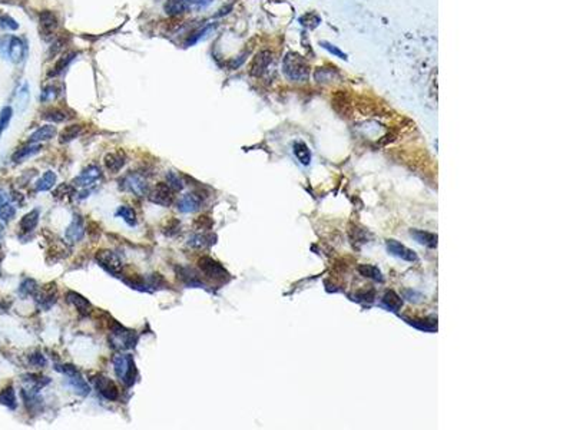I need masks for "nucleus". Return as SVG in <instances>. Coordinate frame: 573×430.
Here are the masks:
<instances>
[{
	"instance_id": "obj_22",
	"label": "nucleus",
	"mask_w": 573,
	"mask_h": 430,
	"mask_svg": "<svg viewBox=\"0 0 573 430\" xmlns=\"http://www.w3.org/2000/svg\"><path fill=\"white\" fill-rule=\"evenodd\" d=\"M56 127H53V125H45V127H40L39 129H36L33 134L30 135V138H29V142L30 143H39V142H45V141H49V139H52L53 136L56 135Z\"/></svg>"
},
{
	"instance_id": "obj_50",
	"label": "nucleus",
	"mask_w": 573,
	"mask_h": 430,
	"mask_svg": "<svg viewBox=\"0 0 573 430\" xmlns=\"http://www.w3.org/2000/svg\"><path fill=\"white\" fill-rule=\"evenodd\" d=\"M2 236H3V228L0 227V240H2Z\"/></svg>"
},
{
	"instance_id": "obj_23",
	"label": "nucleus",
	"mask_w": 573,
	"mask_h": 430,
	"mask_svg": "<svg viewBox=\"0 0 573 430\" xmlns=\"http://www.w3.org/2000/svg\"><path fill=\"white\" fill-rule=\"evenodd\" d=\"M16 210L12 204L9 203V197L6 191L0 189V219L3 221H10L15 217Z\"/></svg>"
},
{
	"instance_id": "obj_27",
	"label": "nucleus",
	"mask_w": 573,
	"mask_h": 430,
	"mask_svg": "<svg viewBox=\"0 0 573 430\" xmlns=\"http://www.w3.org/2000/svg\"><path fill=\"white\" fill-rule=\"evenodd\" d=\"M293 149H294L295 158L300 161L303 165H305V167L310 165V162H311V151L307 146V143H304L303 141H298V142L294 143Z\"/></svg>"
},
{
	"instance_id": "obj_33",
	"label": "nucleus",
	"mask_w": 573,
	"mask_h": 430,
	"mask_svg": "<svg viewBox=\"0 0 573 430\" xmlns=\"http://www.w3.org/2000/svg\"><path fill=\"white\" fill-rule=\"evenodd\" d=\"M115 215H116V217H120V218L124 219L128 225H131V227H134L136 224V212L134 211L131 207L120 205L118 210H116V212H115Z\"/></svg>"
},
{
	"instance_id": "obj_45",
	"label": "nucleus",
	"mask_w": 573,
	"mask_h": 430,
	"mask_svg": "<svg viewBox=\"0 0 573 430\" xmlns=\"http://www.w3.org/2000/svg\"><path fill=\"white\" fill-rule=\"evenodd\" d=\"M333 76H334V70H329L325 68H320L315 70V81L321 82V81H333Z\"/></svg>"
},
{
	"instance_id": "obj_17",
	"label": "nucleus",
	"mask_w": 573,
	"mask_h": 430,
	"mask_svg": "<svg viewBox=\"0 0 573 430\" xmlns=\"http://www.w3.org/2000/svg\"><path fill=\"white\" fill-rule=\"evenodd\" d=\"M103 162H105V167L108 168V171H110L112 174H116V172H119L120 169L125 167V164H127V157H125L124 152L120 151L109 152V153L105 157Z\"/></svg>"
},
{
	"instance_id": "obj_46",
	"label": "nucleus",
	"mask_w": 573,
	"mask_h": 430,
	"mask_svg": "<svg viewBox=\"0 0 573 430\" xmlns=\"http://www.w3.org/2000/svg\"><path fill=\"white\" fill-rule=\"evenodd\" d=\"M0 26L6 27V29H10V30H16L17 27H19L16 20L13 17L8 16V15H2L0 16Z\"/></svg>"
},
{
	"instance_id": "obj_9",
	"label": "nucleus",
	"mask_w": 573,
	"mask_h": 430,
	"mask_svg": "<svg viewBox=\"0 0 573 430\" xmlns=\"http://www.w3.org/2000/svg\"><path fill=\"white\" fill-rule=\"evenodd\" d=\"M93 383H95V386H96V390L101 393L102 396L105 397L106 400H109V402H115V400H118L119 396H120V392H119V387L116 386V383L113 381V380L108 379V377H105V376H96L95 379H93Z\"/></svg>"
},
{
	"instance_id": "obj_41",
	"label": "nucleus",
	"mask_w": 573,
	"mask_h": 430,
	"mask_svg": "<svg viewBox=\"0 0 573 430\" xmlns=\"http://www.w3.org/2000/svg\"><path fill=\"white\" fill-rule=\"evenodd\" d=\"M12 115H13V110H12L10 106H5L3 109L0 110V136L6 131V128L9 127V122L12 119Z\"/></svg>"
},
{
	"instance_id": "obj_42",
	"label": "nucleus",
	"mask_w": 573,
	"mask_h": 430,
	"mask_svg": "<svg viewBox=\"0 0 573 430\" xmlns=\"http://www.w3.org/2000/svg\"><path fill=\"white\" fill-rule=\"evenodd\" d=\"M179 228H181V224H179V221L175 218H171L167 221V225L165 227H162V231H163V234L165 236H175L178 231H179Z\"/></svg>"
},
{
	"instance_id": "obj_20",
	"label": "nucleus",
	"mask_w": 573,
	"mask_h": 430,
	"mask_svg": "<svg viewBox=\"0 0 573 430\" xmlns=\"http://www.w3.org/2000/svg\"><path fill=\"white\" fill-rule=\"evenodd\" d=\"M68 377V384L70 386V387L73 388V392L75 393H77L79 396H88L89 393H91V386L86 383V380L80 376V373L77 371V373H75V374H70V376H66Z\"/></svg>"
},
{
	"instance_id": "obj_36",
	"label": "nucleus",
	"mask_w": 573,
	"mask_h": 430,
	"mask_svg": "<svg viewBox=\"0 0 573 430\" xmlns=\"http://www.w3.org/2000/svg\"><path fill=\"white\" fill-rule=\"evenodd\" d=\"M410 324L424 331H436L437 330V320L436 319H414L410 320Z\"/></svg>"
},
{
	"instance_id": "obj_5",
	"label": "nucleus",
	"mask_w": 573,
	"mask_h": 430,
	"mask_svg": "<svg viewBox=\"0 0 573 430\" xmlns=\"http://www.w3.org/2000/svg\"><path fill=\"white\" fill-rule=\"evenodd\" d=\"M110 343L113 344V347L120 350L132 348L136 344L135 331L125 329L118 323H113V327L110 330Z\"/></svg>"
},
{
	"instance_id": "obj_29",
	"label": "nucleus",
	"mask_w": 573,
	"mask_h": 430,
	"mask_svg": "<svg viewBox=\"0 0 573 430\" xmlns=\"http://www.w3.org/2000/svg\"><path fill=\"white\" fill-rule=\"evenodd\" d=\"M40 27L45 34L52 33L58 27V19L52 12H42L40 13Z\"/></svg>"
},
{
	"instance_id": "obj_34",
	"label": "nucleus",
	"mask_w": 573,
	"mask_h": 430,
	"mask_svg": "<svg viewBox=\"0 0 573 430\" xmlns=\"http://www.w3.org/2000/svg\"><path fill=\"white\" fill-rule=\"evenodd\" d=\"M80 132H82V125H69V127L65 128V129L62 131V134H60V138H59L60 143L73 141L75 138H77V136L80 135Z\"/></svg>"
},
{
	"instance_id": "obj_8",
	"label": "nucleus",
	"mask_w": 573,
	"mask_h": 430,
	"mask_svg": "<svg viewBox=\"0 0 573 430\" xmlns=\"http://www.w3.org/2000/svg\"><path fill=\"white\" fill-rule=\"evenodd\" d=\"M175 191L167 184V182H159L149 189L148 198L149 201L160 207H171L175 201Z\"/></svg>"
},
{
	"instance_id": "obj_18",
	"label": "nucleus",
	"mask_w": 573,
	"mask_h": 430,
	"mask_svg": "<svg viewBox=\"0 0 573 430\" xmlns=\"http://www.w3.org/2000/svg\"><path fill=\"white\" fill-rule=\"evenodd\" d=\"M66 300L75 307L77 311L82 312L85 316H88V314L92 312V304L89 303L84 295H80L79 293H76V291H68Z\"/></svg>"
},
{
	"instance_id": "obj_39",
	"label": "nucleus",
	"mask_w": 573,
	"mask_h": 430,
	"mask_svg": "<svg viewBox=\"0 0 573 430\" xmlns=\"http://www.w3.org/2000/svg\"><path fill=\"white\" fill-rule=\"evenodd\" d=\"M167 184H168L174 191H181V189H184V181L181 179L179 174L174 172V171H171V172L167 174Z\"/></svg>"
},
{
	"instance_id": "obj_31",
	"label": "nucleus",
	"mask_w": 573,
	"mask_h": 430,
	"mask_svg": "<svg viewBox=\"0 0 573 430\" xmlns=\"http://www.w3.org/2000/svg\"><path fill=\"white\" fill-rule=\"evenodd\" d=\"M358 272L361 274L362 277L365 279H371L374 281H383V274L381 271L376 267V265H370V264H361L358 265Z\"/></svg>"
},
{
	"instance_id": "obj_37",
	"label": "nucleus",
	"mask_w": 573,
	"mask_h": 430,
	"mask_svg": "<svg viewBox=\"0 0 573 430\" xmlns=\"http://www.w3.org/2000/svg\"><path fill=\"white\" fill-rule=\"evenodd\" d=\"M0 403L8 406L9 409H16V395H15V390L12 386L6 387L0 393Z\"/></svg>"
},
{
	"instance_id": "obj_49",
	"label": "nucleus",
	"mask_w": 573,
	"mask_h": 430,
	"mask_svg": "<svg viewBox=\"0 0 573 430\" xmlns=\"http://www.w3.org/2000/svg\"><path fill=\"white\" fill-rule=\"evenodd\" d=\"M30 363L33 364V366H37V367H42V366H45L46 364V360H45V357H43V355H40V353H37V355H33L32 357H30Z\"/></svg>"
},
{
	"instance_id": "obj_44",
	"label": "nucleus",
	"mask_w": 573,
	"mask_h": 430,
	"mask_svg": "<svg viewBox=\"0 0 573 430\" xmlns=\"http://www.w3.org/2000/svg\"><path fill=\"white\" fill-rule=\"evenodd\" d=\"M212 219L207 215H199L198 218H195L194 221V228L195 229H201V231H207L212 227Z\"/></svg>"
},
{
	"instance_id": "obj_4",
	"label": "nucleus",
	"mask_w": 573,
	"mask_h": 430,
	"mask_svg": "<svg viewBox=\"0 0 573 430\" xmlns=\"http://www.w3.org/2000/svg\"><path fill=\"white\" fill-rule=\"evenodd\" d=\"M198 268L202 272L203 276L211 281H217V283H225L229 280V274L228 271L219 264L218 261H215L211 257H202L198 260Z\"/></svg>"
},
{
	"instance_id": "obj_10",
	"label": "nucleus",
	"mask_w": 573,
	"mask_h": 430,
	"mask_svg": "<svg viewBox=\"0 0 573 430\" xmlns=\"http://www.w3.org/2000/svg\"><path fill=\"white\" fill-rule=\"evenodd\" d=\"M26 53H27L26 43L17 36H9L5 58H9L13 63H20L25 60Z\"/></svg>"
},
{
	"instance_id": "obj_25",
	"label": "nucleus",
	"mask_w": 573,
	"mask_h": 430,
	"mask_svg": "<svg viewBox=\"0 0 573 430\" xmlns=\"http://www.w3.org/2000/svg\"><path fill=\"white\" fill-rule=\"evenodd\" d=\"M37 222H39V211L37 210H32V211L27 212L25 217L20 219L19 227H20V231L23 234H29V232H32L34 228H36Z\"/></svg>"
},
{
	"instance_id": "obj_30",
	"label": "nucleus",
	"mask_w": 573,
	"mask_h": 430,
	"mask_svg": "<svg viewBox=\"0 0 573 430\" xmlns=\"http://www.w3.org/2000/svg\"><path fill=\"white\" fill-rule=\"evenodd\" d=\"M179 276V279L182 280L184 283H185L186 286L189 287H203V283L199 280V277L195 274L194 271H191L189 268H182V270H179V272H178Z\"/></svg>"
},
{
	"instance_id": "obj_14",
	"label": "nucleus",
	"mask_w": 573,
	"mask_h": 430,
	"mask_svg": "<svg viewBox=\"0 0 573 430\" xmlns=\"http://www.w3.org/2000/svg\"><path fill=\"white\" fill-rule=\"evenodd\" d=\"M85 236V227H84V219L80 215H75L72 222L69 224V227L66 228V232L65 237L70 244H75L79 243Z\"/></svg>"
},
{
	"instance_id": "obj_6",
	"label": "nucleus",
	"mask_w": 573,
	"mask_h": 430,
	"mask_svg": "<svg viewBox=\"0 0 573 430\" xmlns=\"http://www.w3.org/2000/svg\"><path fill=\"white\" fill-rule=\"evenodd\" d=\"M120 188L136 197H145L149 192V185L146 178L139 172H131L120 181Z\"/></svg>"
},
{
	"instance_id": "obj_35",
	"label": "nucleus",
	"mask_w": 573,
	"mask_h": 430,
	"mask_svg": "<svg viewBox=\"0 0 573 430\" xmlns=\"http://www.w3.org/2000/svg\"><path fill=\"white\" fill-rule=\"evenodd\" d=\"M75 56H76L75 52H69V53H65V55H63V56H62V58H60L58 62H56L55 68H53V70H52L49 75L56 76V75H59V73H62V72H63L65 69L68 68L69 63H70V62L73 60V58H75Z\"/></svg>"
},
{
	"instance_id": "obj_24",
	"label": "nucleus",
	"mask_w": 573,
	"mask_h": 430,
	"mask_svg": "<svg viewBox=\"0 0 573 430\" xmlns=\"http://www.w3.org/2000/svg\"><path fill=\"white\" fill-rule=\"evenodd\" d=\"M39 152H40V145H37V143H30V145H27V146H23V148L17 149V151L13 153L12 161H13L15 164H20V162H23V161L27 160V158H30V157L36 155V153H39Z\"/></svg>"
},
{
	"instance_id": "obj_48",
	"label": "nucleus",
	"mask_w": 573,
	"mask_h": 430,
	"mask_svg": "<svg viewBox=\"0 0 573 430\" xmlns=\"http://www.w3.org/2000/svg\"><path fill=\"white\" fill-rule=\"evenodd\" d=\"M55 96H56V89H55L53 86H48V88H46V89H45V91L42 92V96H40V99H42V101H45V102L52 101V99H53Z\"/></svg>"
},
{
	"instance_id": "obj_1",
	"label": "nucleus",
	"mask_w": 573,
	"mask_h": 430,
	"mask_svg": "<svg viewBox=\"0 0 573 430\" xmlns=\"http://www.w3.org/2000/svg\"><path fill=\"white\" fill-rule=\"evenodd\" d=\"M282 72L285 77L293 82H305L310 76V66L297 53H286L284 62H282Z\"/></svg>"
},
{
	"instance_id": "obj_12",
	"label": "nucleus",
	"mask_w": 573,
	"mask_h": 430,
	"mask_svg": "<svg viewBox=\"0 0 573 430\" xmlns=\"http://www.w3.org/2000/svg\"><path fill=\"white\" fill-rule=\"evenodd\" d=\"M386 247H387V251L391 254V255L398 257V258H401V260H404V261L416 262L419 260L417 254L414 253L413 250L407 248L405 245H403L401 243H398L396 240H387V241H386Z\"/></svg>"
},
{
	"instance_id": "obj_2",
	"label": "nucleus",
	"mask_w": 573,
	"mask_h": 430,
	"mask_svg": "<svg viewBox=\"0 0 573 430\" xmlns=\"http://www.w3.org/2000/svg\"><path fill=\"white\" fill-rule=\"evenodd\" d=\"M212 3V0H167L165 13L169 16H178L188 12H196L207 9Z\"/></svg>"
},
{
	"instance_id": "obj_28",
	"label": "nucleus",
	"mask_w": 573,
	"mask_h": 430,
	"mask_svg": "<svg viewBox=\"0 0 573 430\" xmlns=\"http://www.w3.org/2000/svg\"><path fill=\"white\" fill-rule=\"evenodd\" d=\"M56 184V174L53 171H48L42 175V178L37 179L36 182V191L37 192H45V191H49Z\"/></svg>"
},
{
	"instance_id": "obj_32",
	"label": "nucleus",
	"mask_w": 573,
	"mask_h": 430,
	"mask_svg": "<svg viewBox=\"0 0 573 430\" xmlns=\"http://www.w3.org/2000/svg\"><path fill=\"white\" fill-rule=\"evenodd\" d=\"M42 118L49 121V122H53V124H60V122H65L66 119H69V116L68 113H66V110L59 109V108H53V109L46 110L43 113Z\"/></svg>"
},
{
	"instance_id": "obj_7",
	"label": "nucleus",
	"mask_w": 573,
	"mask_h": 430,
	"mask_svg": "<svg viewBox=\"0 0 573 430\" xmlns=\"http://www.w3.org/2000/svg\"><path fill=\"white\" fill-rule=\"evenodd\" d=\"M95 260L103 270H106L113 276H119L124 268V262L120 260V257L110 250H99L95 255Z\"/></svg>"
},
{
	"instance_id": "obj_43",
	"label": "nucleus",
	"mask_w": 573,
	"mask_h": 430,
	"mask_svg": "<svg viewBox=\"0 0 573 430\" xmlns=\"http://www.w3.org/2000/svg\"><path fill=\"white\" fill-rule=\"evenodd\" d=\"M215 26L214 25H210V26H205L203 29H201V30H198L196 33H194L189 39H188V42H186V46H189V45H194V43H196L198 41H201V39H203L207 34L211 32L212 29H214Z\"/></svg>"
},
{
	"instance_id": "obj_26",
	"label": "nucleus",
	"mask_w": 573,
	"mask_h": 430,
	"mask_svg": "<svg viewBox=\"0 0 573 430\" xmlns=\"http://www.w3.org/2000/svg\"><path fill=\"white\" fill-rule=\"evenodd\" d=\"M381 303H383V305H384L387 310L394 312H397L398 310H401V307H403V300H401V297L397 294V293H394V291H387L386 294L383 295Z\"/></svg>"
},
{
	"instance_id": "obj_47",
	"label": "nucleus",
	"mask_w": 573,
	"mask_h": 430,
	"mask_svg": "<svg viewBox=\"0 0 573 430\" xmlns=\"http://www.w3.org/2000/svg\"><path fill=\"white\" fill-rule=\"evenodd\" d=\"M321 46L324 48V49H327V51L330 52V53H333L334 56H337V58H340V59H347V55L344 53V52H341L338 48H336L334 45H331V43L329 42H321Z\"/></svg>"
},
{
	"instance_id": "obj_38",
	"label": "nucleus",
	"mask_w": 573,
	"mask_h": 430,
	"mask_svg": "<svg viewBox=\"0 0 573 430\" xmlns=\"http://www.w3.org/2000/svg\"><path fill=\"white\" fill-rule=\"evenodd\" d=\"M39 291V286L37 283L32 279H26L19 288V293L23 295V297H29V295H36Z\"/></svg>"
},
{
	"instance_id": "obj_40",
	"label": "nucleus",
	"mask_w": 573,
	"mask_h": 430,
	"mask_svg": "<svg viewBox=\"0 0 573 430\" xmlns=\"http://www.w3.org/2000/svg\"><path fill=\"white\" fill-rule=\"evenodd\" d=\"M73 194H75V186L69 185V184H60V185L53 191L55 198H59V200H65V198H68V197H70V195Z\"/></svg>"
},
{
	"instance_id": "obj_15",
	"label": "nucleus",
	"mask_w": 573,
	"mask_h": 430,
	"mask_svg": "<svg viewBox=\"0 0 573 430\" xmlns=\"http://www.w3.org/2000/svg\"><path fill=\"white\" fill-rule=\"evenodd\" d=\"M36 297V301H37V304L42 307V308H45V310H48V308H51L53 304L56 303V297H58V291H56V286L55 284H49V286H46L45 288H43L42 291L39 293L37 291V294L34 295Z\"/></svg>"
},
{
	"instance_id": "obj_11",
	"label": "nucleus",
	"mask_w": 573,
	"mask_h": 430,
	"mask_svg": "<svg viewBox=\"0 0 573 430\" xmlns=\"http://www.w3.org/2000/svg\"><path fill=\"white\" fill-rule=\"evenodd\" d=\"M102 178V171L98 167H95V165H91V167H88V168L85 169L84 172L79 175V177H76L75 179H73V186L75 188H84V189H88V188H91V186L96 185L99 181H101Z\"/></svg>"
},
{
	"instance_id": "obj_21",
	"label": "nucleus",
	"mask_w": 573,
	"mask_h": 430,
	"mask_svg": "<svg viewBox=\"0 0 573 430\" xmlns=\"http://www.w3.org/2000/svg\"><path fill=\"white\" fill-rule=\"evenodd\" d=\"M410 236L413 237L419 244L426 245L429 248L437 247V236L433 234V232H427V231H422V229H412Z\"/></svg>"
},
{
	"instance_id": "obj_13",
	"label": "nucleus",
	"mask_w": 573,
	"mask_h": 430,
	"mask_svg": "<svg viewBox=\"0 0 573 430\" xmlns=\"http://www.w3.org/2000/svg\"><path fill=\"white\" fill-rule=\"evenodd\" d=\"M272 62V53L268 51H261L257 53L251 63V75L253 76H262Z\"/></svg>"
},
{
	"instance_id": "obj_3",
	"label": "nucleus",
	"mask_w": 573,
	"mask_h": 430,
	"mask_svg": "<svg viewBox=\"0 0 573 430\" xmlns=\"http://www.w3.org/2000/svg\"><path fill=\"white\" fill-rule=\"evenodd\" d=\"M113 370L118 379L127 386H132L135 381V362L131 355H118L113 357Z\"/></svg>"
},
{
	"instance_id": "obj_19",
	"label": "nucleus",
	"mask_w": 573,
	"mask_h": 430,
	"mask_svg": "<svg viewBox=\"0 0 573 430\" xmlns=\"http://www.w3.org/2000/svg\"><path fill=\"white\" fill-rule=\"evenodd\" d=\"M215 240H217V237L212 236V234L199 232V234H194L192 237H189V240H188L186 244H188V247H191V248L203 250V248H208V247L215 244Z\"/></svg>"
},
{
	"instance_id": "obj_16",
	"label": "nucleus",
	"mask_w": 573,
	"mask_h": 430,
	"mask_svg": "<svg viewBox=\"0 0 573 430\" xmlns=\"http://www.w3.org/2000/svg\"><path fill=\"white\" fill-rule=\"evenodd\" d=\"M199 205H201V200L196 194L182 195L177 201L178 211L184 212V214H192V212L198 211Z\"/></svg>"
}]
</instances>
